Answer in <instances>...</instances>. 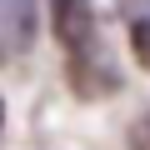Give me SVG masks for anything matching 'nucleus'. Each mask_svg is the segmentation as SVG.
<instances>
[{"mask_svg":"<svg viewBox=\"0 0 150 150\" xmlns=\"http://www.w3.org/2000/svg\"><path fill=\"white\" fill-rule=\"evenodd\" d=\"M50 15H55V35L65 50H80L95 40V5L90 0H50Z\"/></svg>","mask_w":150,"mask_h":150,"instance_id":"1","label":"nucleus"},{"mask_svg":"<svg viewBox=\"0 0 150 150\" xmlns=\"http://www.w3.org/2000/svg\"><path fill=\"white\" fill-rule=\"evenodd\" d=\"M35 40V0H0V55H25Z\"/></svg>","mask_w":150,"mask_h":150,"instance_id":"2","label":"nucleus"},{"mask_svg":"<svg viewBox=\"0 0 150 150\" xmlns=\"http://www.w3.org/2000/svg\"><path fill=\"white\" fill-rule=\"evenodd\" d=\"M130 50H135V60L150 70V15H140V20L130 25Z\"/></svg>","mask_w":150,"mask_h":150,"instance_id":"3","label":"nucleus"},{"mask_svg":"<svg viewBox=\"0 0 150 150\" xmlns=\"http://www.w3.org/2000/svg\"><path fill=\"white\" fill-rule=\"evenodd\" d=\"M130 150H150V120H140L130 130Z\"/></svg>","mask_w":150,"mask_h":150,"instance_id":"4","label":"nucleus"},{"mask_svg":"<svg viewBox=\"0 0 150 150\" xmlns=\"http://www.w3.org/2000/svg\"><path fill=\"white\" fill-rule=\"evenodd\" d=\"M120 5H125V15H130V20H140V15H150V0H120Z\"/></svg>","mask_w":150,"mask_h":150,"instance_id":"5","label":"nucleus"},{"mask_svg":"<svg viewBox=\"0 0 150 150\" xmlns=\"http://www.w3.org/2000/svg\"><path fill=\"white\" fill-rule=\"evenodd\" d=\"M0 120H5V105H0Z\"/></svg>","mask_w":150,"mask_h":150,"instance_id":"6","label":"nucleus"}]
</instances>
